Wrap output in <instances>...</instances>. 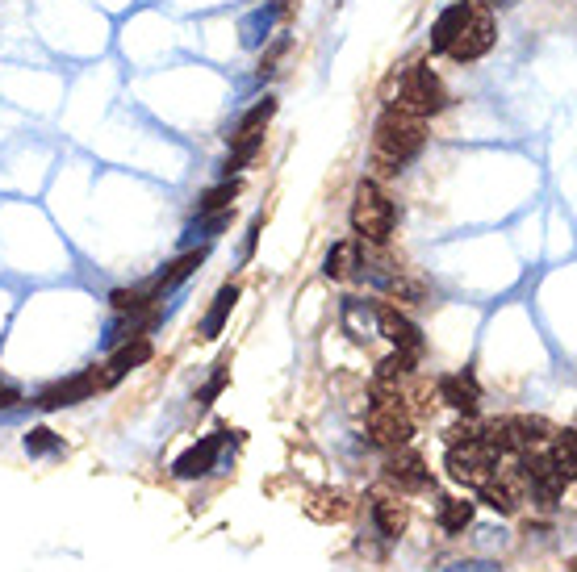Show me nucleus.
<instances>
[{"instance_id":"nucleus-4","label":"nucleus","mask_w":577,"mask_h":572,"mask_svg":"<svg viewBox=\"0 0 577 572\" xmlns=\"http://www.w3.org/2000/svg\"><path fill=\"white\" fill-rule=\"evenodd\" d=\"M444 105H448V88L440 84V76H435L427 63H414L406 76H402L398 97H394V105H389V109H398V113H406V117H419V122H427V117H435Z\"/></svg>"},{"instance_id":"nucleus-21","label":"nucleus","mask_w":577,"mask_h":572,"mask_svg":"<svg viewBox=\"0 0 577 572\" xmlns=\"http://www.w3.org/2000/svg\"><path fill=\"white\" fill-rule=\"evenodd\" d=\"M239 197V180H226V184H214V188H205V197L197 201L201 213H222L230 209V201Z\"/></svg>"},{"instance_id":"nucleus-19","label":"nucleus","mask_w":577,"mask_h":572,"mask_svg":"<svg viewBox=\"0 0 577 572\" xmlns=\"http://www.w3.org/2000/svg\"><path fill=\"white\" fill-rule=\"evenodd\" d=\"M435 522H440V531L456 535L465 531L473 522V502H460V497H440V506H435Z\"/></svg>"},{"instance_id":"nucleus-22","label":"nucleus","mask_w":577,"mask_h":572,"mask_svg":"<svg viewBox=\"0 0 577 572\" xmlns=\"http://www.w3.org/2000/svg\"><path fill=\"white\" fill-rule=\"evenodd\" d=\"M226 380H230V360H218V368H214V376L205 380L201 385V393H197V410H205V405H210L222 389H226Z\"/></svg>"},{"instance_id":"nucleus-17","label":"nucleus","mask_w":577,"mask_h":572,"mask_svg":"<svg viewBox=\"0 0 577 572\" xmlns=\"http://www.w3.org/2000/svg\"><path fill=\"white\" fill-rule=\"evenodd\" d=\"M440 401L456 414H477V385L469 376H440Z\"/></svg>"},{"instance_id":"nucleus-12","label":"nucleus","mask_w":577,"mask_h":572,"mask_svg":"<svg viewBox=\"0 0 577 572\" xmlns=\"http://www.w3.org/2000/svg\"><path fill=\"white\" fill-rule=\"evenodd\" d=\"M218 456H222V435H205L201 443H193L189 451H184V456H176L172 472L180 476V481H197V476H205L218 464Z\"/></svg>"},{"instance_id":"nucleus-18","label":"nucleus","mask_w":577,"mask_h":572,"mask_svg":"<svg viewBox=\"0 0 577 572\" xmlns=\"http://www.w3.org/2000/svg\"><path fill=\"white\" fill-rule=\"evenodd\" d=\"M364 264V243L356 238V243H335L331 247V255H327V272L331 280H348V276H356V268Z\"/></svg>"},{"instance_id":"nucleus-23","label":"nucleus","mask_w":577,"mask_h":572,"mask_svg":"<svg viewBox=\"0 0 577 572\" xmlns=\"http://www.w3.org/2000/svg\"><path fill=\"white\" fill-rule=\"evenodd\" d=\"M26 451H30V456H46V451H63V443H59L55 431H46V426H38V431L26 435Z\"/></svg>"},{"instance_id":"nucleus-15","label":"nucleus","mask_w":577,"mask_h":572,"mask_svg":"<svg viewBox=\"0 0 577 572\" xmlns=\"http://www.w3.org/2000/svg\"><path fill=\"white\" fill-rule=\"evenodd\" d=\"M469 9H473V0H456V5H448L440 17H435V26H431V51L435 55H448V46L456 42L460 26L469 21Z\"/></svg>"},{"instance_id":"nucleus-3","label":"nucleus","mask_w":577,"mask_h":572,"mask_svg":"<svg viewBox=\"0 0 577 572\" xmlns=\"http://www.w3.org/2000/svg\"><path fill=\"white\" fill-rule=\"evenodd\" d=\"M394 222H398V209L389 201L385 188L377 180H360L356 201H352V230H356L360 243L385 247L389 234H394Z\"/></svg>"},{"instance_id":"nucleus-14","label":"nucleus","mask_w":577,"mask_h":572,"mask_svg":"<svg viewBox=\"0 0 577 572\" xmlns=\"http://www.w3.org/2000/svg\"><path fill=\"white\" fill-rule=\"evenodd\" d=\"M373 522H377V531L385 539H402L406 527H410V510H406V502H398L394 493H377L373 497Z\"/></svg>"},{"instance_id":"nucleus-27","label":"nucleus","mask_w":577,"mask_h":572,"mask_svg":"<svg viewBox=\"0 0 577 572\" xmlns=\"http://www.w3.org/2000/svg\"><path fill=\"white\" fill-rule=\"evenodd\" d=\"M260 226H264V218L256 213V218H251V230H247V247H243V259H251V251H256V238H260Z\"/></svg>"},{"instance_id":"nucleus-2","label":"nucleus","mask_w":577,"mask_h":572,"mask_svg":"<svg viewBox=\"0 0 577 572\" xmlns=\"http://www.w3.org/2000/svg\"><path fill=\"white\" fill-rule=\"evenodd\" d=\"M423 142H427V130H423L419 117H406L398 109H385L377 130H373V163H377V172L381 176L402 172L406 163L423 151Z\"/></svg>"},{"instance_id":"nucleus-1","label":"nucleus","mask_w":577,"mask_h":572,"mask_svg":"<svg viewBox=\"0 0 577 572\" xmlns=\"http://www.w3.org/2000/svg\"><path fill=\"white\" fill-rule=\"evenodd\" d=\"M368 435L381 447H406L414 435V414L402 397V376H377L373 380V405H368Z\"/></svg>"},{"instance_id":"nucleus-5","label":"nucleus","mask_w":577,"mask_h":572,"mask_svg":"<svg viewBox=\"0 0 577 572\" xmlns=\"http://www.w3.org/2000/svg\"><path fill=\"white\" fill-rule=\"evenodd\" d=\"M494 468H498V456H494L486 443H481V435H477V439L448 443V476H452V481L477 489V485L490 481Z\"/></svg>"},{"instance_id":"nucleus-25","label":"nucleus","mask_w":577,"mask_h":572,"mask_svg":"<svg viewBox=\"0 0 577 572\" xmlns=\"http://www.w3.org/2000/svg\"><path fill=\"white\" fill-rule=\"evenodd\" d=\"M285 51H289V38H281V42H276V46H272V51H268V55L260 59V71H264V76H268V71H272V63H276V59H281Z\"/></svg>"},{"instance_id":"nucleus-10","label":"nucleus","mask_w":577,"mask_h":572,"mask_svg":"<svg viewBox=\"0 0 577 572\" xmlns=\"http://www.w3.org/2000/svg\"><path fill=\"white\" fill-rule=\"evenodd\" d=\"M377 326H381V335L394 343L398 351H414V355H423V330L414 326L406 314H398L394 305H377Z\"/></svg>"},{"instance_id":"nucleus-13","label":"nucleus","mask_w":577,"mask_h":572,"mask_svg":"<svg viewBox=\"0 0 577 572\" xmlns=\"http://www.w3.org/2000/svg\"><path fill=\"white\" fill-rule=\"evenodd\" d=\"M352 510H356V502H352L348 489H314L310 502H306V514L314 522H343Z\"/></svg>"},{"instance_id":"nucleus-16","label":"nucleus","mask_w":577,"mask_h":572,"mask_svg":"<svg viewBox=\"0 0 577 572\" xmlns=\"http://www.w3.org/2000/svg\"><path fill=\"white\" fill-rule=\"evenodd\" d=\"M235 305H239V284H222V289L214 293L210 314L201 318V339L205 343H214L222 335V326H226V318H230V309H235Z\"/></svg>"},{"instance_id":"nucleus-7","label":"nucleus","mask_w":577,"mask_h":572,"mask_svg":"<svg viewBox=\"0 0 577 572\" xmlns=\"http://www.w3.org/2000/svg\"><path fill=\"white\" fill-rule=\"evenodd\" d=\"M147 360H151V339H147V335L122 339V343H118V351H113L109 360L97 368V385H101V393H105V389H113V385H118L122 376H130L134 368H143Z\"/></svg>"},{"instance_id":"nucleus-11","label":"nucleus","mask_w":577,"mask_h":572,"mask_svg":"<svg viewBox=\"0 0 577 572\" xmlns=\"http://www.w3.org/2000/svg\"><path fill=\"white\" fill-rule=\"evenodd\" d=\"M205 255H210V247H197V251H184L180 259H172V264L164 268V272H159V276H151L147 284H143V289L159 301V297H164V293H172L176 289V284H184V280H189L201 264H205Z\"/></svg>"},{"instance_id":"nucleus-9","label":"nucleus","mask_w":577,"mask_h":572,"mask_svg":"<svg viewBox=\"0 0 577 572\" xmlns=\"http://www.w3.org/2000/svg\"><path fill=\"white\" fill-rule=\"evenodd\" d=\"M92 393H101V385H97V368H88V372H80V376H67V380H55L51 389H42L38 393V410H63V405H80V401H88Z\"/></svg>"},{"instance_id":"nucleus-26","label":"nucleus","mask_w":577,"mask_h":572,"mask_svg":"<svg viewBox=\"0 0 577 572\" xmlns=\"http://www.w3.org/2000/svg\"><path fill=\"white\" fill-rule=\"evenodd\" d=\"M17 401H21V389H17V385H5V380H0V410H13Z\"/></svg>"},{"instance_id":"nucleus-24","label":"nucleus","mask_w":577,"mask_h":572,"mask_svg":"<svg viewBox=\"0 0 577 572\" xmlns=\"http://www.w3.org/2000/svg\"><path fill=\"white\" fill-rule=\"evenodd\" d=\"M444 572H502V568L490 564V560H465V564H452V568H444Z\"/></svg>"},{"instance_id":"nucleus-20","label":"nucleus","mask_w":577,"mask_h":572,"mask_svg":"<svg viewBox=\"0 0 577 572\" xmlns=\"http://www.w3.org/2000/svg\"><path fill=\"white\" fill-rule=\"evenodd\" d=\"M272 113H276V101L272 97H264L256 109H251L247 117H243V122L235 126V134H230V138H256V134H264V126L272 122Z\"/></svg>"},{"instance_id":"nucleus-6","label":"nucleus","mask_w":577,"mask_h":572,"mask_svg":"<svg viewBox=\"0 0 577 572\" xmlns=\"http://www.w3.org/2000/svg\"><path fill=\"white\" fill-rule=\"evenodd\" d=\"M494 42H498V21H494V13H490L486 5H481V0H473L469 21L460 26L456 42L448 46V59H456V63H473V59H481V55H490Z\"/></svg>"},{"instance_id":"nucleus-8","label":"nucleus","mask_w":577,"mask_h":572,"mask_svg":"<svg viewBox=\"0 0 577 572\" xmlns=\"http://www.w3.org/2000/svg\"><path fill=\"white\" fill-rule=\"evenodd\" d=\"M385 481L394 489H402V493H423V489H431V472H427L419 451L394 447V456L385 460Z\"/></svg>"}]
</instances>
